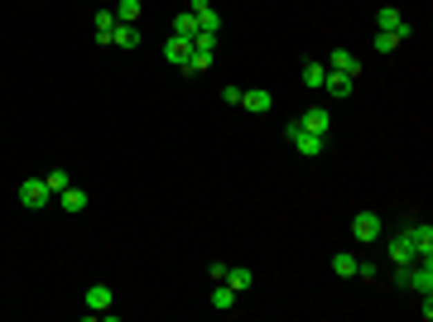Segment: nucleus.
<instances>
[{
    "instance_id": "1",
    "label": "nucleus",
    "mask_w": 433,
    "mask_h": 322,
    "mask_svg": "<svg viewBox=\"0 0 433 322\" xmlns=\"http://www.w3.org/2000/svg\"><path fill=\"white\" fill-rule=\"evenodd\" d=\"M284 140H289V144H294L299 154H308V159L327 149V135H313V130H304L299 120H289V125H284Z\"/></svg>"
},
{
    "instance_id": "2",
    "label": "nucleus",
    "mask_w": 433,
    "mask_h": 322,
    "mask_svg": "<svg viewBox=\"0 0 433 322\" xmlns=\"http://www.w3.org/2000/svg\"><path fill=\"white\" fill-rule=\"evenodd\" d=\"M351 236H356V240H366V245H371V240H380V236H385V221H380V212L361 207V212L351 216Z\"/></svg>"
},
{
    "instance_id": "3",
    "label": "nucleus",
    "mask_w": 433,
    "mask_h": 322,
    "mask_svg": "<svg viewBox=\"0 0 433 322\" xmlns=\"http://www.w3.org/2000/svg\"><path fill=\"white\" fill-rule=\"evenodd\" d=\"M19 202H24L29 212H44V207L53 202V193H48L44 178H24V183H19Z\"/></svg>"
},
{
    "instance_id": "4",
    "label": "nucleus",
    "mask_w": 433,
    "mask_h": 322,
    "mask_svg": "<svg viewBox=\"0 0 433 322\" xmlns=\"http://www.w3.org/2000/svg\"><path fill=\"white\" fill-rule=\"evenodd\" d=\"M376 29H385V34H400V39H409V34H414V29H409V19H405L395 5H380V10H376Z\"/></svg>"
},
{
    "instance_id": "5",
    "label": "nucleus",
    "mask_w": 433,
    "mask_h": 322,
    "mask_svg": "<svg viewBox=\"0 0 433 322\" xmlns=\"http://www.w3.org/2000/svg\"><path fill=\"white\" fill-rule=\"evenodd\" d=\"M405 236H409V245H414V260H433V226L424 221H414V226H405Z\"/></svg>"
},
{
    "instance_id": "6",
    "label": "nucleus",
    "mask_w": 433,
    "mask_h": 322,
    "mask_svg": "<svg viewBox=\"0 0 433 322\" xmlns=\"http://www.w3.org/2000/svg\"><path fill=\"white\" fill-rule=\"evenodd\" d=\"M323 63H327V73H347V77H356V73H361V58H356L351 48H332Z\"/></svg>"
},
{
    "instance_id": "7",
    "label": "nucleus",
    "mask_w": 433,
    "mask_h": 322,
    "mask_svg": "<svg viewBox=\"0 0 433 322\" xmlns=\"http://www.w3.org/2000/svg\"><path fill=\"white\" fill-rule=\"evenodd\" d=\"M111 303H116V294H111L107 284H92V289L82 294V308H87L92 318H97V313H111Z\"/></svg>"
},
{
    "instance_id": "8",
    "label": "nucleus",
    "mask_w": 433,
    "mask_h": 322,
    "mask_svg": "<svg viewBox=\"0 0 433 322\" xmlns=\"http://www.w3.org/2000/svg\"><path fill=\"white\" fill-rule=\"evenodd\" d=\"M385 250H390V265H395V269H405V265H414V245H409V236H405V231H395Z\"/></svg>"
},
{
    "instance_id": "9",
    "label": "nucleus",
    "mask_w": 433,
    "mask_h": 322,
    "mask_svg": "<svg viewBox=\"0 0 433 322\" xmlns=\"http://www.w3.org/2000/svg\"><path fill=\"white\" fill-rule=\"evenodd\" d=\"M299 125L313 130V135H327V130H332V111H327V106H308L304 115H299Z\"/></svg>"
},
{
    "instance_id": "10",
    "label": "nucleus",
    "mask_w": 433,
    "mask_h": 322,
    "mask_svg": "<svg viewBox=\"0 0 433 322\" xmlns=\"http://www.w3.org/2000/svg\"><path fill=\"white\" fill-rule=\"evenodd\" d=\"M351 87H356V77H347V73H327V82H323V92L332 97V102H347Z\"/></svg>"
},
{
    "instance_id": "11",
    "label": "nucleus",
    "mask_w": 433,
    "mask_h": 322,
    "mask_svg": "<svg viewBox=\"0 0 433 322\" xmlns=\"http://www.w3.org/2000/svg\"><path fill=\"white\" fill-rule=\"evenodd\" d=\"M188 53H193V39H178V34H174V39H164V58H169L174 68H183V63H188Z\"/></svg>"
},
{
    "instance_id": "12",
    "label": "nucleus",
    "mask_w": 433,
    "mask_h": 322,
    "mask_svg": "<svg viewBox=\"0 0 433 322\" xmlns=\"http://www.w3.org/2000/svg\"><path fill=\"white\" fill-rule=\"evenodd\" d=\"M53 198H58V202H63V212H87V193H82V188H77V183H68V188H63V193H53Z\"/></svg>"
},
{
    "instance_id": "13",
    "label": "nucleus",
    "mask_w": 433,
    "mask_h": 322,
    "mask_svg": "<svg viewBox=\"0 0 433 322\" xmlns=\"http://www.w3.org/2000/svg\"><path fill=\"white\" fill-rule=\"evenodd\" d=\"M140 39H145L140 24H120V19H116V29H111V44H116V48H135Z\"/></svg>"
},
{
    "instance_id": "14",
    "label": "nucleus",
    "mask_w": 433,
    "mask_h": 322,
    "mask_svg": "<svg viewBox=\"0 0 433 322\" xmlns=\"http://www.w3.org/2000/svg\"><path fill=\"white\" fill-rule=\"evenodd\" d=\"M111 29H116V10H97V15H92V34H97V44H107L111 48Z\"/></svg>"
},
{
    "instance_id": "15",
    "label": "nucleus",
    "mask_w": 433,
    "mask_h": 322,
    "mask_svg": "<svg viewBox=\"0 0 433 322\" xmlns=\"http://www.w3.org/2000/svg\"><path fill=\"white\" fill-rule=\"evenodd\" d=\"M174 34H178V39H198V15H193V10H178V15H174Z\"/></svg>"
},
{
    "instance_id": "16",
    "label": "nucleus",
    "mask_w": 433,
    "mask_h": 322,
    "mask_svg": "<svg viewBox=\"0 0 433 322\" xmlns=\"http://www.w3.org/2000/svg\"><path fill=\"white\" fill-rule=\"evenodd\" d=\"M212 58H217V53H208V48H193V53H188V63H183V77L208 73V68H212Z\"/></svg>"
},
{
    "instance_id": "17",
    "label": "nucleus",
    "mask_w": 433,
    "mask_h": 322,
    "mask_svg": "<svg viewBox=\"0 0 433 322\" xmlns=\"http://www.w3.org/2000/svg\"><path fill=\"white\" fill-rule=\"evenodd\" d=\"M332 274H337V279H356V255L337 250V255H332Z\"/></svg>"
},
{
    "instance_id": "18",
    "label": "nucleus",
    "mask_w": 433,
    "mask_h": 322,
    "mask_svg": "<svg viewBox=\"0 0 433 322\" xmlns=\"http://www.w3.org/2000/svg\"><path fill=\"white\" fill-rule=\"evenodd\" d=\"M241 106H246V111H255V115H260V111H270V92H265V87H250V92L241 97Z\"/></svg>"
},
{
    "instance_id": "19",
    "label": "nucleus",
    "mask_w": 433,
    "mask_h": 322,
    "mask_svg": "<svg viewBox=\"0 0 433 322\" xmlns=\"http://www.w3.org/2000/svg\"><path fill=\"white\" fill-rule=\"evenodd\" d=\"M212 308H221V313H226V308H236V289H231L226 279L212 289Z\"/></svg>"
},
{
    "instance_id": "20",
    "label": "nucleus",
    "mask_w": 433,
    "mask_h": 322,
    "mask_svg": "<svg viewBox=\"0 0 433 322\" xmlns=\"http://www.w3.org/2000/svg\"><path fill=\"white\" fill-rule=\"evenodd\" d=\"M226 284H231L236 294H246V289L255 284V274H250V269H231V265H226Z\"/></svg>"
},
{
    "instance_id": "21",
    "label": "nucleus",
    "mask_w": 433,
    "mask_h": 322,
    "mask_svg": "<svg viewBox=\"0 0 433 322\" xmlns=\"http://www.w3.org/2000/svg\"><path fill=\"white\" fill-rule=\"evenodd\" d=\"M327 82V63H304V87H323Z\"/></svg>"
},
{
    "instance_id": "22",
    "label": "nucleus",
    "mask_w": 433,
    "mask_h": 322,
    "mask_svg": "<svg viewBox=\"0 0 433 322\" xmlns=\"http://www.w3.org/2000/svg\"><path fill=\"white\" fill-rule=\"evenodd\" d=\"M116 19L120 24H135L140 19V0H116Z\"/></svg>"
},
{
    "instance_id": "23",
    "label": "nucleus",
    "mask_w": 433,
    "mask_h": 322,
    "mask_svg": "<svg viewBox=\"0 0 433 322\" xmlns=\"http://www.w3.org/2000/svg\"><path fill=\"white\" fill-rule=\"evenodd\" d=\"M371 44H376V53H395L405 39H400V34H385V29H376V39H371Z\"/></svg>"
},
{
    "instance_id": "24",
    "label": "nucleus",
    "mask_w": 433,
    "mask_h": 322,
    "mask_svg": "<svg viewBox=\"0 0 433 322\" xmlns=\"http://www.w3.org/2000/svg\"><path fill=\"white\" fill-rule=\"evenodd\" d=\"M44 183H48V193H63V188H68L73 178H68L63 169H53V173H44Z\"/></svg>"
},
{
    "instance_id": "25",
    "label": "nucleus",
    "mask_w": 433,
    "mask_h": 322,
    "mask_svg": "<svg viewBox=\"0 0 433 322\" xmlns=\"http://www.w3.org/2000/svg\"><path fill=\"white\" fill-rule=\"evenodd\" d=\"M356 279H380V265L376 260H356Z\"/></svg>"
},
{
    "instance_id": "26",
    "label": "nucleus",
    "mask_w": 433,
    "mask_h": 322,
    "mask_svg": "<svg viewBox=\"0 0 433 322\" xmlns=\"http://www.w3.org/2000/svg\"><path fill=\"white\" fill-rule=\"evenodd\" d=\"M241 97H246L241 87H226V92H221V102H226V106H241Z\"/></svg>"
}]
</instances>
